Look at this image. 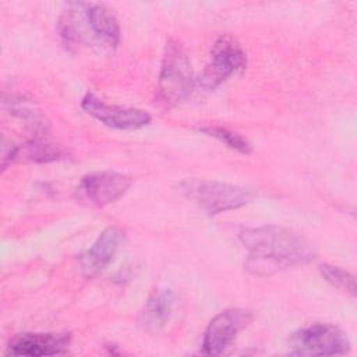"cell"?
<instances>
[{
    "instance_id": "1",
    "label": "cell",
    "mask_w": 357,
    "mask_h": 357,
    "mask_svg": "<svg viewBox=\"0 0 357 357\" xmlns=\"http://www.w3.org/2000/svg\"><path fill=\"white\" fill-rule=\"evenodd\" d=\"M248 251L245 268L254 275H269L315 258L312 244L300 233L282 226H259L238 233Z\"/></svg>"
},
{
    "instance_id": "2",
    "label": "cell",
    "mask_w": 357,
    "mask_h": 357,
    "mask_svg": "<svg viewBox=\"0 0 357 357\" xmlns=\"http://www.w3.org/2000/svg\"><path fill=\"white\" fill-rule=\"evenodd\" d=\"M195 85L194 71L184 46L170 39L166 43L158 82V93L163 103L174 106L185 100Z\"/></svg>"
},
{
    "instance_id": "3",
    "label": "cell",
    "mask_w": 357,
    "mask_h": 357,
    "mask_svg": "<svg viewBox=\"0 0 357 357\" xmlns=\"http://www.w3.org/2000/svg\"><path fill=\"white\" fill-rule=\"evenodd\" d=\"M180 190L211 216L241 208L255 197L245 187L208 180H185L180 184Z\"/></svg>"
},
{
    "instance_id": "4",
    "label": "cell",
    "mask_w": 357,
    "mask_h": 357,
    "mask_svg": "<svg viewBox=\"0 0 357 357\" xmlns=\"http://www.w3.org/2000/svg\"><path fill=\"white\" fill-rule=\"evenodd\" d=\"M289 347L297 356H340L350 350V340L343 329L332 324H312L296 331Z\"/></svg>"
},
{
    "instance_id": "5",
    "label": "cell",
    "mask_w": 357,
    "mask_h": 357,
    "mask_svg": "<svg viewBox=\"0 0 357 357\" xmlns=\"http://www.w3.org/2000/svg\"><path fill=\"white\" fill-rule=\"evenodd\" d=\"M247 66V56L241 45L231 35H222L211 49V59L198 78L204 89H215L233 74L241 73Z\"/></svg>"
},
{
    "instance_id": "6",
    "label": "cell",
    "mask_w": 357,
    "mask_h": 357,
    "mask_svg": "<svg viewBox=\"0 0 357 357\" xmlns=\"http://www.w3.org/2000/svg\"><path fill=\"white\" fill-rule=\"evenodd\" d=\"M131 185L127 174L103 170L84 176L77 187V198L95 208H103L123 197Z\"/></svg>"
},
{
    "instance_id": "7",
    "label": "cell",
    "mask_w": 357,
    "mask_h": 357,
    "mask_svg": "<svg viewBox=\"0 0 357 357\" xmlns=\"http://www.w3.org/2000/svg\"><path fill=\"white\" fill-rule=\"evenodd\" d=\"M251 321L252 312L244 308H229L215 315L204 333V353L208 356L222 354Z\"/></svg>"
},
{
    "instance_id": "8",
    "label": "cell",
    "mask_w": 357,
    "mask_h": 357,
    "mask_svg": "<svg viewBox=\"0 0 357 357\" xmlns=\"http://www.w3.org/2000/svg\"><path fill=\"white\" fill-rule=\"evenodd\" d=\"M81 107L105 126L117 130H138L151 123L148 112L135 107L107 105L93 93H86L84 96Z\"/></svg>"
},
{
    "instance_id": "9",
    "label": "cell",
    "mask_w": 357,
    "mask_h": 357,
    "mask_svg": "<svg viewBox=\"0 0 357 357\" xmlns=\"http://www.w3.org/2000/svg\"><path fill=\"white\" fill-rule=\"evenodd\" d=\"M123 241L124 233L119 227H106L92 247L79 255L78 264L82 275L91 279L103 272L117 255Z\"/></svg>"
},
{
    "instance_id": "10",
    "label": "cell",
    "mask_w": 357,
    "mask_h": 357,
    "mask_svg": "<svg viewBox=\"0 0 357 357\" xmlns=\"http://www.w3.org/2000/svg\"><path fill=\"white\" fill-rule=\"evenodd\" d=\"M71 343L68 333L47 332L33 333L25 332L17 335L8 344V356H26V357H42L56 356L67 351Z\"/></svg>"
},
{
    "instance_id": "11",
    "label": "cell",
    "mask_w": 357,
    "mask_h": 357,
    "mask_svg": "<svg viewBox=\"0 0 357 357\" xmlns=\"http://www.w3.org/2000/svg\"><path fill=\"white\" fill-rule=\"evenodd\" d=\"M176 303V294L169 287L155 289L145 301L141 312L144 326L151 332H159L169 322Z\"/></svg>"
},
{
    "instance_id": "12",
    "label": "cell",
    "mask_w": 357,
    "mask_h": 357,
    "mask_svg": "<svg viewBox=\"0 0 357 357\" xmlns=\"http://www.w3.org/2000/svg\"><path fill=\"white\" fill-rule=\"evenodd\" d=\"M86 3H68L59 17L57 29L66 46H78L89 39V25L86 21Z\"/></svg>"
},
{
    "instance_id": "13",
    "label": "cell",
    "mask_w": 357,
    "mask_h": 357,
    "mask_svg": "<svg viewBox=\"0 0 357 357\" xmlns=\"http://www.w3.org/2000/svg\"><path fill=\"white\" fill-rule=\"evenodd\" d=\"M86 21L91 35L109 47H116L120 40V26L116 15L105 4L86 3Z\"/></svg>"
},
{
    "instance_id": "14",
    "label": "cell",
    "mask_w": 357,
    "mask_h": 357,
    "mask_svg": "<svg viewBox=\"0 0 357 357\" xmlns=\"http://www.w3.org/2000/svg\"><path fill=\"white\" fill-rule=\"evenodd\" d=\"M21 152L25 159H28L31 162H38V163L52 162L61 156V152L57 146H54L40 138H32L29 142H26L22 146V149L18 148V153H21Z\"/></svg>"
},
{
    "instance_id": "15",
    "label": "cell",
    "mask_w": 357,
    "mask_h": 357,
    "mask_svg": "<svg viewBox=\"0 0 357 357\" xmlns=\"http://www.w3.org/2000/svg\"><path fill=\"white\" fill-rule=\"evenodd\" d=\"M202 132H205L209 137H213L227 145L231 149H236L241 153H250L251 152V144L243 138L240 134L230 131L229 128L219 127V126H211V127H204L201 128Z\"/></svg>"
},
{
    "instance_id": "16",
    "label": "cell",
    "mask_w": 357,
    "mask_h": 357,
    "mask_svg": "<svg viewBox=\"0 0 357 357\" xmlns=\"http://www.w3.org/2000/svg\"><path fill=\"white\" fill-rule=\"evenodd\" d=\"M319 271H321L322 276L325 278V280L329 282L332 286L354 296L356 282H354L353 275H350L349 272H346L344 269H342L339 266H333V265H328V264L321 265Z\"/></svg>"
}]
</instances>
